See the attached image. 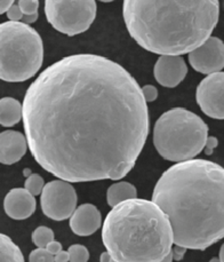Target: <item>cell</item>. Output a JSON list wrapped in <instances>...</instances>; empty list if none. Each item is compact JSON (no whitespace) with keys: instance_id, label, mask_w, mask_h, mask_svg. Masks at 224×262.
Wrapping results in <instances>:
<instances>
[{"instance_id":"cell-21","label":"cell","mask_w":224,"mask_h":262,"mask_svg":"<svg viewBox=\"0 0 224 262\" xmlns=\"http://www.w3.org/2000/svg\"><path fill=\"white\" fill-rule=\"evenodd\" d=\"M17 6L19 9H21L23 16L38 15V8H39L38 0H19Z\"/></svg>"},{"instance_id":"cell-4","label":"cell","mask_w":224,"mask_h":262,"mask_svg":"<svg viewBox=\"0 0 224 262\" xmlns=\"http://www.w3.org/2000/svg\"><path fill=\"white\" fill-rule=\"evenodd\" d=\"M102 241L116 262H160L170 253L173 232L157 205L135 198L112 207Z\"/></svg>"},{"instance_id":"cell-31","label":"cell","mask_w":224,"mask_h":262,"mask_svg":"<svg viewBox=\"0 0 224 262\" xmlns=\"http://www.w3.org/2000/svg\"><path fill=\"white\" fill-rule=\"evenodd\" d=\"M160 262H173V256H172V253H169L166 258H165L163 261Z\"/></svg>"},{"instance_id":"cell-3","label":"cell","mask_w":224,"mask_h":262,"mask_svg":"<svg viewBox=\"0 0 224 262\" xmlns=\"http://www.w3.org/2000/svg\"><path fill=\"white\" fill-rule=\"evenodd\" d=\"M123 14L129 35L141 47L162 56H180L211 37L220 3L126 0Z\"/></svg>"},{"instance_id":"cell-18","label":"cell","mask_w":224,"mask_h":262,"mask_svg":"<svg viewBox=\"0 0 224 262\" xmlns=\"http://www.w3.org/2000/svg\"><path fill=\"white\" fill-rule=\"evenodd\" d=\"M53 241H54V231L51 228L41 226L32 232V242L38 249H45Z\"/></svg>"},{"instance_id":"cell-12","label":"cell","mask_w":224,"mask_h":262,"mask_svg":"<svg viewBox=\"0 0 224 262\" xmlns=\"http://www.w3.org/2000/svg\"><path fill=\"white\" fill-rule=\"evenodd\" d=\"M35 197L23 188H14L4 200V210L14 220H26L36 211Z\"/></svg>"},{"instance_id":"cell-9","label":"cell","mask_w":224,"mask_h":262,"mask_svg":"<svg viewBox=\"0 0 224 262\" xmlns=\"http://www.w3.org/2000/svg\"><path fill=\"white\" fill-rule=\"evenodd\" d=\"M224 74L208 75L197 87L196 99L203 113L208 117L222 120L224 119Z\"/></svg>"},{"instance_id":"cell-1","label":"cell","mask_w":224,"mask_h":262,"mask_svg":"<svg viewBox=\"0 0 224 262\" xmlns=\"http://www.w3.org/2000/svg\"><path fill=\"white\" fill-rule=\"evenodd\" d=\"M22 119L36 162L69 183L125 178L150 128L139 82L95 54L70 55L46 68L27 91Z\"/></svg>"},{"instance_id":"cell-17","label":"cell","mask_w":224,"mask_h":262,"mask_svg":"<svg viewBox=\"0 0 224 262\" xmlns=\"http://www.w3.org/2000/svg\"><path fill=\"white\" fill-rule=\"evenodd\" d=\"M0 262H24L19 247L4 234H0Z\"/></svg>"},{"instance_id":"cell-22","label":"cell","mask_w":224,"mask_h":262,"mask_svg":"<svg viewBox=\"0 0 224 262\" xmlns=\"http://www.w3.org/2000/svg\"><path fill=\"white\" fill-rule=\"evenodd\" d=\"M29 262H54V256L45 249H36L29 255Z\"/></svg>"},{"instance_id":"cell-23","label":"cell","mask_w":224,"mask_h":262,"mask_svg":"<svg viewBox=\"0 0 224 262\" xmlns=\"http://www.w3.org/2000/svg\"><path fill=\"white\" fill-rule=\"evenodd\" d=\"M141 92H142L143 99L145 102H147V103L148 102H153L158 98V90L152 85L143 86L142 89H141Z\"/></svg>"},{"instance_id":"cell-26","label":"cell","mask_w":224,"mask_h":262,"mask_svg":"<svg viewBox=\"0 0 224 262\" xmlns=\"http://www.w3.org/2000/svg\"><path fill=\"white\" fill-rule=\"evenodd\" d=\"M45 250L48 252V253H51L53 256H54L55 254L58 253V252L62 251V244L60 242L53 241L45 247Z\"/></svg>"},{"instance_id":"cell-27","label":"cell","mask_w":224,"mask_h":262,"mask_svg":"<svg viewBox=\"0 0 224 262\" xmlns=\"http://www.w3.org/2000/svg\"><path fill=\"white\" fill-rule=\"evenodd\" d=\"M54 262H69V254L66 251H61L54 255Z\"/></svg>"},{"instance_id":"cell-25","label":"cell","mask_w":224,"mask_h":262,"mask_svg":"<svg viewBox=\"0 0 224 262\" xmlns=\"http://www.w3.org/2000/svg\"><path fill=\"white\" fill-rule=\"evenodd\" d=\"M186 252L187 250L184 249V247L176 246V245H175V247H172V250H170L173 260H176V261H181L184 258V255H186Z\"/></svg>"},{"instance_id":"cell-14","label":"cell","mask_w":224,"mask_h":262,"mask_svg":"<svg viewBox=\"0 0 224 262\" xmlns=\"http://www.w3.org/2000/svg\"><path fill=\"white\" fill-rule=\"evenodd\" d=\"M28 149L26 137L17 130L0 133V164L13 165L22 159Z\"/></svg>"},{"instance_id":"cell-2","label":"cell","mask_w":224,"mask_h":262,"mask_svg":"<svg viewBox=\"0 0 224 262\" xmlns=\"http://www.w3.org/2000/svg\"><path fill=\"white\" fill-rule=\"evenodd\" d=\"M151 202L166 215L176 246L204 251L224 237V169L218 164L192 159L173 165Z\"/></svg>"},{"instance_id":"cell-15","label":"cell","mask_w":224,"mask_h":262,"mask_svg":"<svg viewBox=\"0 0 224 262\" xmlns=\"http://www.w3.org/2000/svg\"><path fill=\"white\" fill-rule=\"evenodd\" d=\"M138 198V190L129 182H117L109 187L108 192H106V201H108L109 206L115 207L119 204L126 201L135 200Z\"/></svg>"},{"instance_id":"cell-34","label":"cell","mask_w":224,"mask_h":262,"mask_svg":"<svg viewBox=\"0 0 224 262\" xmlns=\"http://www.w3.org/2000/svg\"><path fill=\"white\" fill-rule=\"evenodd\" d=\"M109 262H116V261H114V260H112V259H111V260H110Z\"/></svg>"},{"instance_id":"cell-7","label":"cell","mask_w":224,"mask_h":262,"mask_svg":"<svg viewBox=\"0 0 224 262\" xmlns=\"http://www.w3.org/2000/svg\"><path fill=\"white\" fill-rule=\"evenodd\" d=\"M97 5L94 0H47L45 15L55 30L66 36L87 31L94 22Z\"/></svg>"},{"instance_id":"cell-11","label":"cell","mask_w":224,"mask_h":262,"mask_svg":"<svg viewBox=\"0 0 224 262\" xmlns=\"http://www.w3.org/2000/svg\"><path fill=\"white\" fill-rule=\"evenodd\" d=\"M154 78L164 87H176L186 78L188 67L182 56H160L153 69Z\"/></svg>"},{"instance_id":"cell-5","label":"cell","mask_w":224,"mask_h":262,"mask_svg":"<svg viewBox=\"0 0 224 262\" xmlns=\"http://www.w3.org/2000/svg\"><path fill=\"white\" fill-rule=\"evenodd\" d=\"M207 139V124L184 108L168 110L154 124V147L160 156L169 162L192 161L205 149Z\"/></svg>"},{"instance_id":"cell-13","label":"cell","mask_w":224,"mask_h":262,"mask_svg":"<svg viewBox=\"0 0 224 262\" xmlns=\"http://www.w3.org/2000/svg\"><path fill=\"white\" fill-rule=\"evenodd\" d=\"M101 225V213L92 204H82L70 216V228L78 236L93 235L100 229Z\"/></svg>"},{"instance_id":"cell-16","label":"cell","mask_w":224,"mask_h":262,"mask_svg":"<svg viewBox=\"0 0 224 262\" xmlns=\"http://www.w3.org/2000/svg\"><path fill=\"white\" fill-rule=\"evenodd\" d=\"M22 119V105L13 98L0 99V125L12 127Z\"/></svg>"},{"instance_id":"cell-24","label":"cell","mask_w":224,"mask_h":262,"mask_svg":"<svg viewBox=\"0 0 224 262\" xmlns=\"http://www.w3.org/2000/svg\"><path fill=\"white\" fill-rule=\"evenodd\" d=\"M6 13H7V17L9 18V21L11 22H18V21H21L23 17L21 9H19L17 5H15V4H13Z\"/></svg>"},{"instance_id":"cell-8","label":"cell","mask_w":224,"mask_h":262,"mask_svg":"<svg viewBox=\"0 0 224 262\" xmlns=\"http://www.w3.org/2000/svg\"><path fill=\"white\" fill-rule=\"evenodd\" d=\"M40 198L41 210L47 217L55 221L69 219L77 206V192L71 183L54 180L45 184Z\"/></svg>"},{"instance_id":"cell-28","label":"cell","mask_w":224,"mask_h":262,"mask_svg":"<svg viewBox=\"0 0 224 262\" xmlns=\"http://www.w3.org/2000/svg\"><path fill=\"white\" fill-rule=\"evenodd\" d=\"M216 145H217V140L215 138H208L207 141H206V145H205L206 152L211 154L213 151V149L215 148Z\"/></svg>"},{"instance_id":"cell-20","label":"cell","mask_w":224,"mask_h":262,"mask_svg":"<svg viewBox=\"0 0 224 262\" xmlns=\"http://www.w3.org/2000/svg\"><path fill=\"white\" fill-rule=\"evenodd\" d=\"M66 252L69 254V262H87L89 260V252L84 245H71Z\"/></svg>"},{"instance_id":"cell-10","label":"cell","mask_w":224,"mask_h":262,"mask_svg":"<svg viewBox=\"0 0 224 262\" xmlns=\"http://www.w3.org/2000/svg\"><path fill=\"white\" fill-rule=\"evenodd\" d=\"M189 62L194 70L204 75L221 72L224 67V43L217 37L208 39L189 53Z\"/></svg>"},{"instance_id":"cell-29","label":"cell","mask_w":224,"mask_h":262,"mask_svg":"<svg viewBox=\"0 0 224 262\" xmlns=\"http://www.w3.org/2000/svg\"><path fill=\"white\" fill-rule=\"evenodd\" d=\"M13 4V0H0V14L6 13Z\"/></svg>"},{"instance_id":"cell-30","label":"cell","mask_w":224,"mask_h":262,"mask_svg":"<svg viewBox=\"0 0 224 262\" xmlns=\"http://www.w3.org/2000/svg\"><path fill=\"white\" fill-rule=\"evenodd\" d=\"M111 260V256L109 255L108 252H103L100 256V262H109Z\"/></svg>"},{"instance_id":"cell-6","label":"cell","mask_w":224,"mask_h":262,"mask_svg":"<svg viewBox=\"0 0 224 262\" xmlns=\"http://www.w3.org/2000/svg\"><path fill=\"white\" fill-rule=\"evenodd\" d=\"M43 62L39 33L22 22L0 23V79L21 82L32 78Z\"/></svg>"},{"instance_id":"cell-32","label":"cell","mask_w":224,"mask_h":262,"mask_svg":"<svg viewBox=\"0 0 224 262\" xmlns=\"http://www.w3.org/2000/svg\"><path fill=\"white\" fill-rule=\"evenodd\" d=\"M223 253H224V247L222 246L220 250V256H218V260H220V262H223Z\"/></svg>"},{"instance_id":"cell-33","label":"cell","mask_w":224,"mask_h":262,"mask_svg":"<svg viewBox=\"0 0 224 262\" xmlns=\"http://www.w3.org/2000/svg\"><path fill=\"white\" fill-rule=\"evenodd\" d=\"M209 262H220V260H218V258H213Z\"/></svg>"},{"instance_id":"cell-19","label":"cell","mask_w":224,"mask_h":262,"mask_svg":"<svg viewBox=\"0 0 224 262\" xmlns=\"http://www.w3.org/2000/svg\"><path fill=\"white\" fill-rule=\"evenodd\" d=\"M24 186H26L24 189L35 197L40 195L43 187H45V182H43V179L39 174H31V176L28 177Z\"/></svg>"}]
</instances>
